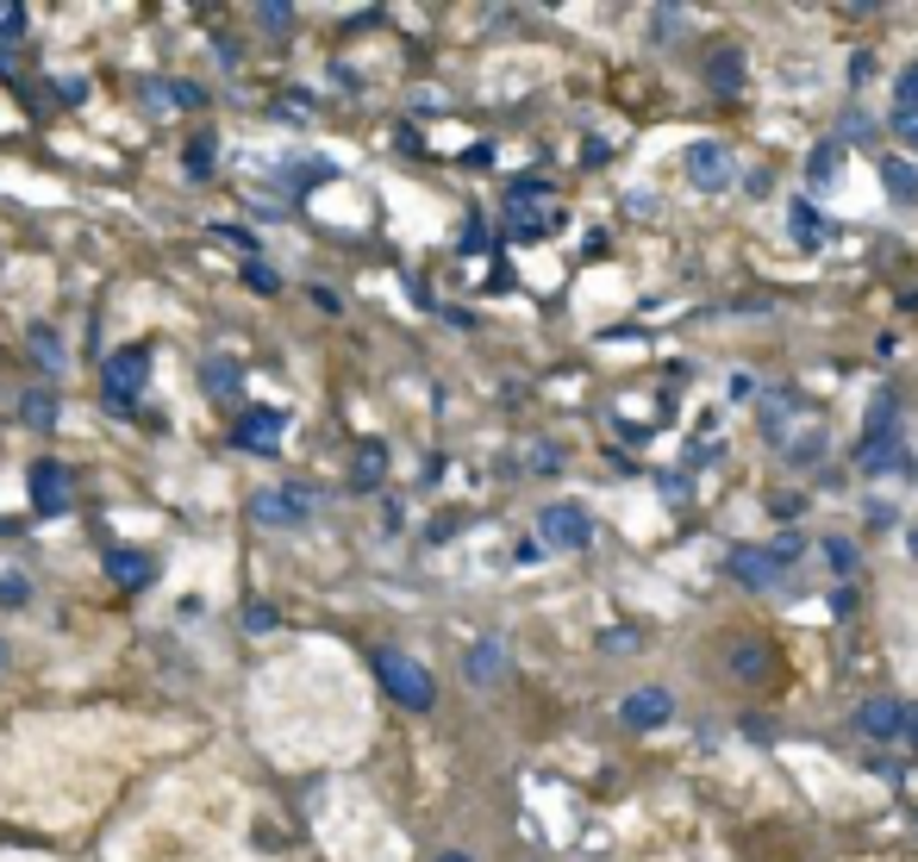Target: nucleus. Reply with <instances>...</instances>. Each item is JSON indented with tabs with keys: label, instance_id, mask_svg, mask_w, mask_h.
I'll use <instances>...</instances> for the list:
<instances>
[{
	"label": "nucleus",
	"instance_id": "obj_12",
	"mask_svg": "<svg viewBox=\"0 0 918 862\" xmlns=\"http://www.w3.org/2000/svg\"><path fill=\"white\" fill-rule=\"evenodd\" d=\"M669 712H675V694H669V688H637V694H625V700H619V725L651 731V725H663Z\"/></svg>",
	"mask_w": 918,
	"mask_h": 862
},
{
	"label": "nucleus",
	"instance_id": "obj_10",
	"mask_svg": "<svg viewBox=\"0 0 918 862\" xmlns=\"http://www.w3.org/2000/svg\"><path fill=\"white\" fill-rule=\"evenodd\" d=\"M782 556H775V544H744V550H731V581H744V588H775L782 581Z\"/></svg>",
	"mask_w": 918,
	"mask_h": 862
},
{
	"label": "nucleus",
	"instance_id": "obj_16",
	"mask_svg": "<svg viewBox=\"0 0 918 862\" xmlns=\"http://www.w3.org/2000/svg\"><path fill=\"white\" fill-rule=\"evenodd\" d=\"M881 182H887V194H894L899 207H918V163L887 156V163H881Z\"/></svg>",
	"mask_w": 918,
	"mask_h": 862
},
{
	"label": "nucleus",
	"instance_id": "obj_8",
	"mask_svg": "<svg viewBox=\"0 0 918 862\" xmlns=\"http://www.w3.org/2000/svg\"><path fill=\"white\" fill-rule=\"evenodd\" d=\"M250 519L269 525V532H287V525L313 519V494L306 488H263V494L250 500Z\"/></svg>",
	"mask_w": 918,
	"mask_h": 862
},
{
	"label": "nucleus",
	"instance_id": "obj_24",
	"mask_svg": "<svg viewBox=\"0 0 918 862\" xmlns=\"http://www.w3.org/2000/svg\"><path fill=\"white\" fill-rule=\"evenodd\" d=\"M25 25H32V13H25V0H0V44L25 39Z\"/></svg>",
	"mask_w": 918,
	"mask_h": 862
},
{
	"label": "nucleus",
	"instance_id": "obj_15",
	"mask_svg": "<svg viewBox=\"0 0 918 862\" xmlns=\"http://www.w3.org/2000/svg\"><path fill=\"white\" fill-rule=\"evenodd\" d=\"M894 462H899V432H894V425L862 438V450H856V469H862V476H881V469H894Z\"/></svg>",
	"mask_w": 918,
	"mask_h": 862
},
{
	"label": "nucleus",
	"instance_id": "obj_20",
	"mask_svg": "<svg viewBox=\"0 0 918 862\" xmlns=\"http://www.w3.org/2000/svg\"><path fill=\"white\" fill-rule=\"evenodd\" d=\"M707 76H712L719 95H737V88H744V57H737V51H719V57L707 63Z\"/></svg>",
	"mask_w": 918,
	"mask_h": 862
},
{
	"label": "nucleus",
	"instance_id": "obj_5",
	"mask_svg": "<svg viewBox=\"0 0 918 862\" xmlns=\"http://www.w3.org/2000/svg\"><path fill=\"white\" fill-rule=\"evenodd\" d=\"M25 488H32V513L39 519H63L76 506V488H69V462L57 457H39L25 469Z\"/></svg>",
	"mask_w": 918,
	"mask_h": 862
},
{
	"label": "nucleus",
	"instance_id": "obj_9",
	"mask_svg": "<svg viewBox=\"0 0 918 862\" xmlns=\"http://www.w3.org/2000/svg\"><path fill=\"white\" fill-rule=\"evenodd\" d=\"M850 725H856L868 744H899V738H906V707H899V700H862Z\"/></svg>",
	"mask_w": 918,
	"mask_h": 862
},
{
	"label": "nucleus",
	"instance_id": "obj_35",
	"mask_svg": "<svg viewBox=\"0 0 918 862\" xmlns=\"http://www.w3.org/2000/svg\"><path fill=\"white\" fill-rule=\"evenodd\" d=\"M57 95L76 107V100H88V81H81V76H57Z\"/></svg>",
	"mask_w": 918,
	"mask_h": 862
},
{
	"label": "nucleus",
	"instance_id": "obj_34",
	"mask_svg": "<svg viewBox=\"0 0 918 862\" xmlns=\"http://www.w3.org/2000/svg\"><path fill=\"white\" fill-rule=\"evenodd\" d=\"M800 550H806V537H800V532H782V537H775V556H782V563H794Z\"/></svg>",
	"mask_w": 918,
	"mask_h": 862
},
{
	"label": "nucleus",
	"instance_id": "obj_28",
	"mask_svg": "<svg viewBox=\"0 0 918 862\" xmlns=\"http://www.w3.org/2000/svg\"><path fill=\"white\" fill-rule=\"evenodd\" d=\"M182 163H188V175H207V170H212V138H194Z\"/></svg>",
	"mask_w": 918,
	"mask_h": 862
},
{
	"label": "nucleus",
	"instance_id": "obj_36",
	"mask_svg": "<svg viewBox=\"0 0 918 862\" xmlns=\"http://www.w3.org/2000/svg\"><path fill=\"white\" fill-rule=\"evenodd\" d=\"M838 144H819V156H812V175H831V170H838Z\"/></svg>",
	"mask_w": 918,
	"mask_h": 862
},
{
	"label": "nucleus",
	"instance_id": "obj_6",
	"mask_svg": "<svg viewBox=\"0 0 918 862\" xmlns=\"http://www.w3.org/2000/svg\"><path fill=\"white\" fill-rule=\"evenodd\" d=\"M282 432H287V419L275 406H244V413L231 419V444L250 450V457H275V450H282Z\"/></svg>",
	"mask_w": 918,
	"mask_h": 862
},
{
	"label": "nucleus",
	"instance_id": "obj_40",
	"mask_svg": "<svg viewBox=\"0 0 918 862\" xmlns=\"http://www.w3.org/2000/svg\"><path fill=\"white\" fill-rule=\"evenodd\" d=\"M438 862H476V856H469V850H444Z\"/></svg>",
	"mask_w": 918,
	"mask_h": 862
},
{
	"label": "nucleus",
	"instance_id": "obj_17",
	"mask_svg": "<svg viewBox=\"0 0 918 862\" xmlns=\"http://www.w3.org/2000/svg\"><path fill=\"white\" fill-rule=\"evenodd\" d=\"M57 413H63V406H57V394H51V388H32V394L20 401V419L32 425V432H51V425H57Z\"/></svg>",
	"mask_w": 918,
	"mask_h": 862
},
{
	"label": "nucleus",
	"instance_id": "obj_30",
	"mask_svg": "<svg viewBox=\"0 0 918 862\" xmlns=\"http://www.w3.org/2000/svg\"><path fill=\"white\" fill-rule=\"evenodd\" d=\"M894 95H899V113H918V63L906 69V76H899V88H894Z\"/></svg>",
	"mask_w": 918,
	"mask_h": 862
},
{
	"label": "nucleus",
	"instance_id": "obj_29",
	"mask_svg": "<svg viewBox=\"0 0 918 862\" xmlns=\"http://www.w3.org/2000/svg\"><path fill=\"white\" fill-rule=\"evenodd\" d=\"M212 238H219V244H238L244 257H256V238H250L244 226H212Z\"/></svg>",
	"mask_w": 918,
	"mask_h": 862
},
{
	"label": "nucleus",
	"instance_id": "obj_22",
	"mask_svg": "<svg viewBox=\"0 0 918 862\" xmlns=\"http://www.w3.org/2000/svg\"><path fill=\"white\" fill-rule=\"evenodd\" d=\"M763 669H768L763 644H731V675H737V681H763Z\"/></svg>",
	"mask_w": 918,
	"mask_h": 862
},
{
	"label": "nucleus",
	"instance_id": "obj_2",
	"mask_svg": "<svg viewBox=\"0 0 918 862\" xmlns=\"http://www.w3.org/2000/svg\"><path fill=\"white\" fill-rule=\"evenodd\" d=\"M506 226H513V238H550V226H556L550 182H537V175H518L513 194H506Z\"/></svg>",
	"mask_w": 918,
	"mask_h": 862
},
{
	"label": "nucleus",
	"instance_id": "obj_13",
	"mask_svg": "<svg viewBox=\"0 0 918 862\" xmlns=\"http://www.w3.org/2000/svg\"><path fill=\"white\" fill-rule=\"evenodd\" d=\"M462 675H469L476 688H494L500 675H506V644H500V637H476L469 656H462Z\"/></svg>",
	"mask_w": 918,
	"mask_h": 862
},
{
	"label": "nucleus",
	"instance_id": "obj_23",
	"mask_svg": "<svg viewBox=\"0 0 918 862\" xmlns=\"http://www.w3.org/2000/svg\"><path fill=\"white\" fill-rule=\"evenodd\" d=\"M794 238L800 244H824V212L812 200H794Z\"/></svg>",
	"mask_w": 918,
	"mask_h": 862
},
{
	"label": "nucleus",
	"instance_id": "obj_11",
	"mask_svg": "<svg viewBox=\"0 0 918 862\" xmlns=\"http://www.w3.org/2000/svg\"><path fill=\"white\" fill-rule=\"evenodd\" d=\"M688 175H693V188H707V194L731 188V151L725 144H712V138L688 144Z\"/></svg>",
	"mask_w": 918,
	"mask_h": 862
},
{
	"label": "nucleus",
	"instance_id": "obj_14",
	"mask_svg": "<svg viewBox=\"0 0 918 862\" xmlns=\"http://www.w3.org/2000/svg\"><path fill=\"white\" fill-rule=\"evenodd\" d=\"M107 575H113L125 594H144V588H151V575H156V563L144 550H107Z\"/></svg>",
	"mask_w": 918,
	"mask_h": 862
},
{
	"label": "nucleus",
	"instance_id": "obj_4",
	"mask_svg": "<svg viewBox=\"0 0 918 862\" xmlns=\"http://www.w3.org/2000/svg\"><path fill=\"white\" fill-rule=\"evenodd\" d=\"M537 537H544V550H588V544H593L588 506H575V500H550V506L537 513Z\"/></svg>",
	"mask_w": 918,
	"mask_h": 862
},
{
	"label": "nucleus",
	"instance_id": "obj_38",
	"mask_svg": "<svg viewBox=\"0 0 918 862\" xmlns=\"http://www.w3.org/2000/svg\"><path fill=\"white\" fill-rule=\"evenodd\" d=\"M600 644H606V651H637V637H632V632H606Z\"/></svg>",
	"mask_w": 918,
	"mask_h": 862
},
{
	"label": "nucleus",
	"instance_id": "obj_3",
	"mask_svg": "<svg viewBox=\"0 0 918 862\" xmlns=\"http://www.w3.org/2000/svg\"><path fill=\"white\" fill-rule=\"evenodd\" d=\"M107 406L113 413H138V394H144V382H151V345H125L107 357Z\"/></svg>",
	"mask_w": 918,
	"mask_h": 862
},
{
	"label": "nucleus",
	"instance_id": "obj_21",
	"mask_svg": "<svg viewBox=\"0 0 918 862\" xmlns=\"http://www.w3.org/2000/svg\"><path fill=\"white\" fill-rule=\"evenodd\" d=\"M238 388H244V369L231 363V357H212V363H207V394H219V401H231Z\"/></svg>",
	"mask_w": 918,
	"mask_h": 862
},
{
	"label": "nucleus",
	"instance_id": "obj_19",
	"mask_svg": "<svg viewBox=\"0 0 918 862\" xmlns=\"http://www.w3.org/2000/svg\"><path fill=\"white\" fill-rule=\"evenodd\" d=\"M382 476H387V444H363V450H357V488H363V494H375V488H382Z\"/></svg>",
	"mask_w": 918,
	"mask_h": 862
},
{
	"label": "nucleus",
	"instance_id": "obj_37",
	"mask_svg": "<svg viewBox=\"0 0 918 862\" xmlns=\"http://www.w3.org/2000/svg\"><path fill=\"white\" fill-rule=\"evenodd\" d=\"M894 132L906 138V144H918V113H894Z\"/></svg>",
	"mask_w": 918,
	"mask_h": 862
},
{
	"label": "nucleus",
	"instance_id": "obj_32",
	"mask_svg": "<svg viewBox=\"0 0 918 862\" xmlns=\"http://www.w3.org/2000/svg\"><path fill=\"white\" fill-rule=\"evenodd\" d=\"M256 20L282 32V25H294V7H282V0H263V7H256Z\"/></svg>",
	"mask_w": 918,
	"mask_h": 862
},
{
	"label": "nucleus",
	"instance_id": "obj_25",
	"mask_svg": "<svg viewBox=\"0 0 918 862\" xmlns=\"http://www.w3.org/2000/svg\"><path fill=\"white\" fill-rule=\"evenodd\" d=\"M32 350L44 357V369H51V375L63 369V345H57V331H51V326H32Z\"/></svg>",
	"mask_w": 918,
	"mask_h": 862
},
{
	"label": "nucleus",
	"instance_id": "obj_27",
	"mask_svg": "<svg viewBox=\"0 0 918 862\" xmlns=\"http://www.w3.org/2000/svg\"><path fill=\"white\" fill-rule=\"evenodd\" d=\"M824 556H831L838 575H856V544H850V537H824Z\"/></svg>",
	"mask_w": 918,
	"mask_h": 862
},
{
	"label": "nucleus",
	"instance_id": "obj_41",
	"mask_svg": "<svg viewBox=\"0 0 918 862\" xmlns=\"http://www.w3.org/2000/svg\"><path fill=\"white\" fill-rule=\"evenodd\" d=\"M0 669H7V644H0Z\"/></svg>",
	"mask_w": 918,
	"mask_h": 862
},
{
	"label": "nucleus",
	"instance_id": "obj_1",
	"mask_svg": "<svg viewBox=\"0 0 918 862\" xmlns=\"http://www.w3.org/2000/svg\"><path fill=\"white\" fill-rule=\"evenodd\" d=\"M375 681H382L406 712H431L438 707V681L425 663H413L406 651H375Z\"/></svg>",
	"mask_w": 918,
	"mask_h": 862
},
{
	"label": "nucleus",
	"instance_id": "obj_31",
	"mask_svg": "<svg viewBox=\"0 0 918 862\" xmlns=\"http://www.w3.org/2000/svg\"><path fill=\"white\" fill-rule=\"evenodd\" d=\"M25 594H32L25 575H0V607H25Z\"/></svg>",
	"mask_w": 918,
	"mask_h": 862
},
{
	"label": "nucleus",
	"instance_id": "obj_33",
	"mask_svg": "<svg viewBox=\"0 0 918 862\" xmlns=\"http://www.w3.org/2000/svg\"><path fill=\"white\" fill-rule=\"evenodd\" d=\"M244 625H250V632H275V607H263V600H256V607L244 613Z\"/></svg>",
	"mask_w": 918,
	"mask_h": 862
},
{
	"label": "nucleus",
	"instance_id": "obj_26",
	"mask_svg": "<svg viewBox=\"0 0 918 862\" xmlns=\"http://www.w3.org/2000/svg\"><path fill=\"white\" fill-rule=\"evenodd\" d=\"M244 282H250V294H275V287H282V275H275L263 257H250V263H244Z\"/></svg>",
	"mask_w": 918,
	"mask_h": 862
},
{
	"label": "nucleus",
	"instance_id": "obj_18",
	"mask_svg": "<svg viewBox=\"0 0 918 862\" xmlns=\"http://www.w3.org/2000/svg\"><path fill=\"white\" fill-rule=\"evenodd\" d=\"M824 450H831V438H824V425L812 419V425H806V432H800V438H794V444H787V450H782V457L794 462V469H806V462H819Z\"/></svg>",
	"mask_w": 918,
	"mask_h": 862
},
{
	"label": "nucleus",
	"instance_id": "obj_7",
	"mask_svg": "<svg viewBox=\"0 0 918 862\" xmlns=\"http://www.w3.org/2000/svg\"><path fill=\"white\" fill-rule=\"evenodd\" d=\"M806 394L800 388H775V394H763V432H768V444L775 450H787L794 444V432H806Z\"/></svg>",
	"mask_w": 918,
	"mask_h": 862
},
{
	"label": "nucleus",
	"instance_id": "obj_39",
	"mask_svg": "<svg viewBox=\"0 0 918 862\" xmlns=\"http://www.w3.org/2000/svg\"><path fill=\"white\" fill-rule=\"evenodd\" d=\"M906 744L918 750V707H906Z\"/></svg>",
	"mask_w": 918,
	"mask_h": 862
}]
</instances>
